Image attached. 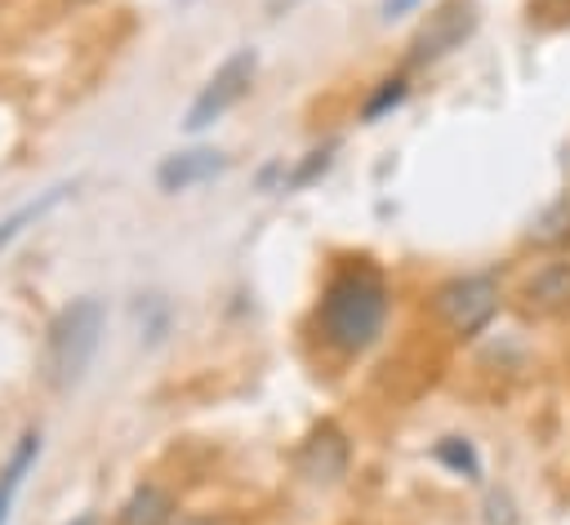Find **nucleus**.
I'll use <instances>...</instances> for the list:
<instances>
[{
  "label": "nucleus",
  "mask_w": 570,
  "mask_h": 525,
  "mask_svg": "<svg viewBox=\"0 0 570 525\" xmlns=\"http://www.w3.org/2000/svg\"><path fill=\"white\" fill-rule=\"evenodd\" d=\"M36 458H40V432H27V436L18 440V449L9 454V463L0 467V525L9 521V507H13V498H18L22 481H27V472L36 467Z\"/></svg>",
  "instance_id": "nucleus-10"
},
{
  "label": "nucleus",
  "mask_w": 570,
  "mask_h": 525,
  "mask_svg": "<svg viewBox=\"0 0 570 525\" xmlns=\"http://www.w3.org/2000/svg\"><path fill=\"white\" fill-rule=\"evenodd\" d=\"M227 169V156L214 147H196V151H174L156 165V187L160 191H187L196 182H209Z\"/></svg>",
  "instance_id": "nucleus-7"
},
{
  "label": "nucleus",
  "mask_w": 570,
  "mask_h": 525,
  "mask_svg": "<svg viewBox=\"0 0 570 525\" xmlns=\"http://www.w3.org/2000/svg\"><path fill=\"white\" fill-rule=\"evenodd\" d=\"M414 4H423V0H383L379 13H383V18H401V13H410Z\"/></svg>",
  "instance_id": "nucleus-17"
},
{
  "label": "nucleus",
  "mask_w": 570,
  "mask_h": 525,
  "mask_svg": "<svg viewBox=\"0 0 570 525\" xmlns=\"http://www.w3.org/2000/svg\"><path fill=\"white\" fill-rule=\"evenodd\" d=\"M67 525H98L94 516H76V521H67Z\"/></svg>",
  "instance_id": "nucleus-19"
},
{
  "label": "nucleus",
  "mask_w": 570,
  "mask_h": 525,
  "mask_svg": "<svg viewBox=\"0 0 570 525\" xmlns=\"http://www.w3.org/2000/svg\"><path fill=\"white\" fill-rule=\"evenodd\" d=\"M347 458H352V445L343 436L338 423H321L307 432L303 449H298V472L307 481H338L347 472Z\"/></svg>",
  "instance_id": "nucleus-6"
},
{
  "label": "nucleus",
  "mask_w": 570,
  "mask_h": 525,
  "mask_svg": "<svg viewBox=\"0 0 570 525\" xmlns=\"http://www.w3.org/2000/svg\"><path fill=\"white\" fill-rule=\"evenodd\" d=\"M405 102V76H392V80H383L379 89H374V98L365 102V120H379L383 111H392V107H401Z\"/></svg>",
  "instance_id": "nucleus-15"
},
{
  "label": "nucleus",
  "mask_w": 570,
  "mask_h": 525,
  "mask_svg": "<svg viewBox=\"0 0 570 525\" xmlns=\"http://www.w3.org/2000/svg\"><path fill=\"white\" fill-rule=\"evenodd\" d=\"M387 320V285L374 267L365 262H347L330 276L321 307H316V329L334 351H365Z\"/></svg>",
  "instance_id": "nucleus-1"
},
{
  "label": "nucleus",
  "mask_w": 570,
  "mask_h": 525,
  "mask_svg": "<svg viewBox=\"0 0 570 525\" xmlns=\"http://www.w3.org/2000/svg\"><path fill=\"white\" fill-rule=\"evenodd\" d=\"M191 525H214V521H191Z\"/></svg>",
  "instance_id": "nucleus-20"
},
{
  "label": "nucleus",
  "mask_w": 570,
  "mask_h": 525,
  "mask_svg": "<svg viewBox=\"0 0 570 525\" xmlns=\"http://www.w3.org/2000/svg\"><path fill=\"white\" fill-rule=\"evenodd\" d=\"M525 303L548 311V316H570V258L539 267L525 280Z\"/></svg>",
  "instance_id": "nucleus-8"
},
{
  "label": "nucleus",
  "mask_w": 570,
  "mask_h": 525,
  "mask_svg": "<svg viewBox=\"0 0 570 525\" xmlns=\"http://www.w3.org/2000/svg\"><path fill=\"white\" fill-rule=\"evenodd\" d=\"M530 18H539V22H566L570 18V0H530Z\"/></svg>",
  "instance_id": "nucleus-16"
},
{
  "label": "nucleus",
  "mask_w": 570,
  "mask_h": 525,
  "mask_svg": "<svg viewBox=\"0 0 570 525\" xmlns=\"http://www.w3.org/2000/svg\"><path fill=\"white\" fill-rule=\"evenodd\" d=\"M254 71H258V53L254 49H236L209 80H205V89L196 93V102L187 107V133H200V129H209L218 116H227L245 93H249V85H254Z\"/></svg>",
  "instance_id": "nucleus-4"
},
{
  "label": "nucleus",
  "mask_w": 570,
  "mask_h": 525,
  "mask_svg": "<svg viewBox=\"0 0 570 525\" xmlns=\"http://www.w3.org/2000/svg\"><path fill=\"white\" fill-rule=\"evenodd\" d=\"M476 22H481V13H476L472 0H445V4H441L436 13H428V22L414 31L410 53H405L410 67H428V62H441L445 53L463 49V44L472 40Z\"/></svg>",
  "instance_id": "nucleus-5"
},
{
  "label": "nucleus",
  "mask_w": 570,
  "mask_h": 525,
  "mask_svg": "<svg viewBox=\"0 0 570 525\" xmlns=\"http://www.w3.org/2000/svg\"><path fill=\"white\" fill-rule=\"evenodd\" d=\"M67 191H76V182H58V187H49L45 196H36V200L18 205L9 218H0V254H4V249H9V245H13V240H18V236L31 227V222H40V218H45L53 205H62V200H67Z\"/></svg>",
  "instance_id": "nucleus-11"
},
{
  "label": "nucleus",
  "mask_w": 570,
  "mask_h": 525,
  "mask_svg": "<svg viewBox=\"0 0 570 525\" xmlns=\"http://www.w3.org/2000/svg\"><path fill=\"white\" fill-rule=\"evenodd\" d=\"M499 311V280L490 271H472V276H454L436 289V316L459 334L472 338L481 334Z\"/></svg>",
  "instance_id": "nucleus-3"
},
{
  "label": "nucleus",
  "mask_w": 570,
  "mask_h": 525,
  "mask_svg": "<svg viewBox=\"0 0 570 525\" xmlns=\"http://www.w3.org/2000/svg\"><path fill=\"white\" fill-rule=\"evenodd\" d=\"M116 525H174V498L160 485H138L125 503Z\"/></svg>",
  "instance_id": "nucleus-9"
},
{
  "label": "nucleus",
  "mask_w": 570,
  "mask_h": 525,
  "mask_svg": "<svg viewBox=\"0 0 570 525\" xmlns=\"http://www.w3.org/2000/svg\"><path fill=\"white\" fill-rule=\"evenodd\" d=\"M102 303L98 298H76L67 303L53 325H49V378L58 387L80 383V374L89 369L98 343H102Z\"/></svg>",
  "instance_id": "nucleus-2"
},
{
  "label": "nucleus",
  "mask_w": 570,
  "mask_h": 525,
  "mask_svg": "<svg viewBox=\"0 0 570 525\" xmlns=\"http://www.w3.org/2000/svg\"><path fill=\"white\" fill-rule=\"evenodd\" d=\"M334 151H338V142H334V138H330L325 147H316V151H307V160H303V165H298V169H294V174L285 178V187H307V182H312L316 174H325V169H330V160H334Z\"/></svg>",
  "instance_id": "nucleus-14"
},
{
  "label": "nucleus",
  "mask_w": 570,
  "mask_h": 525,
  "mask_svg": "<svg viewBox=\"0 0 570 525\" xmlns=\"http://www.w3.org/2000/svg\"><path fill=\"white\" fill-rule=\"evenodd\" d=\"M534 249H566L570 245V200H552L534 222H530V236H525Z\"/></svg>",
  "instance_id": "nucleus-12"
},
{
  "label": "nucleus",
  "mask_w": 570,
  "mask_h": 525,
  "mask_svg": "<svg viewBox=\"0 0 570 525\" xmlns=\"http://www.w3.org/2000/svg\"><path fill=\"white\" fill-rule=\"evenodd\" d=\"M436 458L445 463V467H454L459 476H481V458H476V449L468 445V440H459V436H445L441 445H436Z\"/></svg>",
  "instance_id": "nucleus-13"
},
{
  "label": "nucleus",
  "mask_w": 570,
  "mask_h": 525,
  "mask_svg": "<svg viewBox=\"0 0 570 525\" xmlns=\"http://www.w3.org/2000/svg\"><path fill=\"white\" fill-rule=\"evenodd\" d=\"M303 0H267V18H285L289 9H298Z\"/></svg>",
  "instance_id": "nucleus-18"
}]
</instances>
